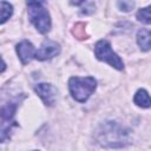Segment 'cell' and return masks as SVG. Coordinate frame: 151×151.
I'll return each mask as SVG.
<instances>
[{"mask_svg":"<svg viewBox=\"0 0 151 151\" xmlns=\"http://www.w3.org/2000/svg\"><path fill=\"white\" fill-rule=\"evenodd\" d=\"M28 18L35 28L45 34L51 28V18L47 9L44 7V4L40 1H28Z\"/></svg>","mask_w":151,"mask_h":151,"instance_id":"cell-3","label":"cell"},{"mask_svg":"<svg viewBox=\"0 0 151 151\" xmlns=\"http://www.w3.org/2000/svg\"><path fill=\"white\" fill-rule=\"evenodd\" d=\"M35 52L37 51L34 50L33 45L27 40H24L17 45V53L22 64H28L33 58H35Z\"/></svg>","mask_w":151,"mask_h":151,"instance_id":"cell-8","label":"cell"},{"mask_svg":"<svg viewBox=\"0 0 151 151\" xmlns=\"http://www.w3.org/2000/svg\"><path fill=\"white\" fill-rule=\"evenodd\" d=\"M118 7L120 11H124V12H130L133 6H134V2L133 1H118L117 2Z\"/></svg>","mask_w":151,"mask_h":151,"instance_id":"cell-14","label":"cell"},{"mask_svg":"<svg viewBox=\"0 0 151 151\" xmlns=\"http://www.w3.org/2000/svg\"><path fill=\"white\" fill-rule=\"evenodd\" d=\"M0 9H1V20H0V22L4 24V22H6V20L9 19V17L12 15V13H13V7H12V5H9L8 2L1 1V2H0Z\"/></svg>","mask_w":151,"mask_h":151,"instance_id":"cell-11","label":"cell"},{"mask_svg":"<svg viewBox=\"0 0 151 151\" xmlns=\"http://www.w3.org/2000/svg\"><path fill=\"white\" fill-rule=\"evenodd\" d=\"M94 54H96L97 59L110 64L112 67H114L117 70H123L124 68L123 60L118 57L117 53L113 52V50H112V47H111V45L107 40H99L96 44Z\"/></svg>","mask_w":151,"mask_h":151,"instance_id":"cell-4","label":"cell"},{"mask_svg":"<svg viewBox=\"0 0 151 151\" xmlns=\"http://www.w3.org/2000/svg\"><path fill=\"white\" fill-rule=\"evenodd\" d=\"M97 87V81L93 77H72L68 80V88L71 96L74 100L79 103H84L88 99V97L94 92Z\"/></svg>","mask_w":151,"mask_h":151,"instance_id":"cell-2","label":"cell"},{"mask_svg":"<svg viewBox=\"0 0 151 151\" xmlns=\"http://www.w3.org/2000/svg\"><path fill=\"white\" fill-rule=\"evenodd\" d=\"M85 25L83 22H79L74 26L73 29V34L78 38V39H86V33H85Z\"/></svg>","mask_w":151,"mask_h":151,"instance_id":"cell-13","label":"cell"},{"mask_svg":"<svg viewBox=\"0 0 151 151\" xmlns=\"http://www.w3.org/2000/svg\"><path fill=\"white\" fill-rule=\"evenodd\" d=\"M17 110V104L8 103L1 109V142L4 143L7 138V133L11 131L13 124V117Z\"/></svg>","mask_w":151,"mask_h":151,"instance_id":"cell-5","label":"cell"},{"mask_svg":"<svg viewBox=\"0 0 151 151\" xmlns=\"http://www.w3.org/2000/svg\"><path fill=\"white\" fill-rule=\"evenodd\" d=\"M133 101H134V104H136L137 106L143 107V109H147V107L151 106V97H150V94H149L145 90H143V88H140V90H138V91L136 92L134 98H133Z\"/></svg>","mask_w":151,"mask_h":151,"instance_id":"cell-10","label":"cell"},{"mask_svg":"<svg viewBox=\"0 0 151 151\" xmlns=\"http://www.w3.org/2000/svg\"><path fill=\"white\" fill-rule=\"evenodd\" d=\"M137 19L144 24H151V6L142 8L137 12Z\"/></svg>","mask_w":151,"mask_h":151,"instance_id":"cell-12","label":"cell"},{"mask_svg":"<svg viewBox=\"0 0 151 151\" xmlns=\"http://www.w3.org/2000/svg\"><path fill=\"white\" fill-rule=\"evenodd\" d=\"M60 52V46L58 42L50 40V39H45L41 44V46L39 47V50H37L35 52V59L38 60H48L55 55H58Z\"/></svg>","mask_w":151,"mask_h":151,"instance_id":"cell-6","label":"cell"},{"mask_svg":"<svg viewBox=\"0 0 151 151\" xmlns=\"http://www.w3.org/2000/svg\"><path fill=\"white\" fill-rule=\"evenodd\" d=\"M34 91L35 93L42 99V101L45 103V105L47 106H52L54 104L55 100V90L51 84H46V83H40L38 85L34 86Z\"/></svg>","mask_w":151,"mask_h":151,"instance_id":"cell-7","label":"cell"},{"mask_svg":"<svg viewBox=\"0 0 151 151\" xmlns=\"http://www.w3.org/2000/svg\"><path fill=\"white\" fill-rule=\"evenodd\" d=\"M96 139L104 147H123L130 143V131L116 122H106L98 127Z\"/></svg>","mask_w":151,"mask_h":151,"instance_id":"cell-1","label":"cell"},{"mask_svg":"<svg viewBox=\"0 0 151 151\" xmlns=\"http://www.w3.org/2000/svg\"><path fill=\"white\" fill-rule=\"evenodd\" d=\"M137 42L142 51L151 50V31L147 28H142L137 33Z\"/></svg>","mask_w":151,"mask_h":151,"instance_id":"cell-9","label":"cell"}]
</instances>
